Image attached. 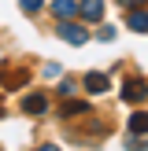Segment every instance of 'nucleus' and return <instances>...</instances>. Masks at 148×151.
Segmentation results:
<instances>
[{"label":"nucleus","mask_w":148,"mask_h":151,"mask_svg":"<svg viewBox=\"0 0 148 151\" xmlns=\"http://www.w3.org/2000/svg\"><path fill=\"white\" fill-rule=\"evenodd\" d=\"M81 85H85L93 96H100V92H107V88H111V81H107V74L93 70V74H85V78H81Z\"/></svg>","instance_id":"obj_1"},{"label":"nucleus","mask_w":148,"mask_h":151,"mask_svg":"<svg viewBox=\"0 0 148 151\" xmlns=\"http://www.w3.org/2000/svg\"><path fill=\"white\" fill-rule=\"evenodd\" d=\"M59 37H63L67 44H74V48L89 41V33H85V29H81V26H74V22H63V26H59Z\"/></svg>","instance_id":"obj_2"},{"label":"nucleus","mask_w":148,"mask_h":151,"mask_svg":"<svg viewBox=\"0 0 148 151\" xmlns=\"http://www.w3.org/2000/svg\"><path fill=\"white\" fill-rule=\"evenodd\" d=\"M78 15L89 22H100L104 19V0H78Z\"/></svg>","instance_id":"obj_3"},{"label":"nucleus","mask_w":148,"mask_h":151,"mask_svg":"<svg viewBox=\"0 0 148 151\" xmlns=\"http://www.w3.org/2000/svg\"><path fill=\"white\" fill-rule=\"evenodd\" d=\"M126 22H130V29H133V33H144V29H148L144 4H133V7H130V15H126Z\"/></svg>","instance_id":"obj_4"},{"label":"nucleus","mask_w":148,"mask_h":151,"mask_svg":"<svg viewBox=\"0 0 148 151\" xmlns=\"http://www.w3.org/2000/svg\"><path fill=\"white\" fill-rule=\"evenodd\" d=\"M122 100L126 103H141V100H144V78H137V81H126V88H122Z\"/></svg>","instance_id":"obj_5"},{"label":"nucleus","mask_w":148,"mask_h":151,"mask_svg":"<svg viewBox=\"0 0 148 151\" xmlns=\"http://www.w3.org/2000/svg\"><path fill=\"white\" fill-rule=\"evenodd\" d=\"M22 111H26V114H44V111H48V100H44L41 92H30L26 100H22Z\"/></svg>","instance_id":"obj_6"},{"label":"nucleus","mask_w":148,"mask_h":151,"mask_svg":"<svg viewBox=\"0 0 148 151\" xmlns=\"http://www.w3.org/2000/svg\"><path fill=\"white\" fill-rule=\"evenodd\" d=\"M52 11H56L59 19H74V15H78V0H52Z\"/></svg>","instance_id":"obj_7"},{"label":"nucleus","mask_w":148,"mask_h":151,"mask_svg":"<svg viewBox=\"0 0 148 151\" xmlns=\"http://www.w3.org/2000/svg\"><path fill=\"white\" fill-rule=\"evenodd\" d=\"M130 129H137V137H144V111H137L130 118Z\"/></svg>","instance_id":"obj_8"},{"label":"nucleus","mask_w":148,"mask_h":151,"mask_svg":"<svg viewBox=\"0 0 148 151\" xmlns=\"http://www.w3.org/2000/svg\"><path fill=\"white\" fill-rule=\"evenodd\" d=\"M96 37H100V41H115V29H111V26H100V29H96Z\"/></svg>","instance_id":"obj_9"},{"label":"nucleus","mask_w":148,"mask_h":151,"mask_svg":"<svg viewBox=\"0 0 148 151\" xmlns=\"http://www.w3.org/2000/svg\"><path fill=\"white\" fill-rule=\"evenodd\" d=\"M22 4V11H37V7H41V0H19Z\"/></svg>","instance_id":"obj_10"},{"label":"nucleus","mask_w":148,"mask_h":151,"mask_svg":"<svg viewBox=\"0 0 148 151\" xmlns=\"http://www.w3.org/2000/svg\"><path fill=\"white\" fill-rule=\"evenodd\" d=\"M122 4H144V0H122Z\"/></svg>","instance_id":"obj_11"}]
</instances>
